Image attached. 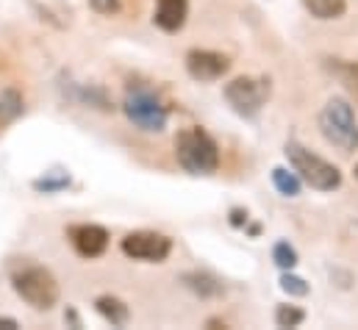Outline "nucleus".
<instances>
[{
	"label": "nucleus",
	"mask_w": 358,
	"mask_h": 330,
	"mask_svg": "<svg viewBox=\"0 0 358 330\" xmlns=\"http://www.w3.org/2000/svg\"><path fill=\"white\" fill-rule=\"evenodd\" d=\"M14 292L36 311H50L59 303V283L50 269L39 264H22L11 272Z\"/></svg>",
	"instance_id": "1"
},
{
	"label": "nucleus",
	"mask_w": 358,
	"mask_h": 330,
	"mask_svg": "<svg viewBox=\"0 0 358 330\" xmlns=\"http://www.w3.org/2000/svg\"><path fill=\"white\" fill-rule=\"evenodd\" d=\"M320 134L328 145L339 148L342 153L358 150V122L353 106L345 97H331L320 111Z\"/></svg>",
	"instance_id": "2"
},
{
	"label": "nucleus",
	"mask_w": 358,
	"mask_h": 330,
	"mask_svg": "<svg viewBox=\"0 0 358 330\" xmlns=\"http://www.w3.org/2000/svg\"><path fill=\"white\" fill-rule=\"evenodd\" d=\"M176 159L192 175H211L220 166V148L203 128H183L176 136Z\"/></svg>",
	"instance_id": "3"
},
{
	"label": "nucleus",
	"mask_w": 358,
	"mask_h": 330,
	"mask_svg": "<svg viewBox=\"0 0 358 330\" xmlns=\"http://www.w3.org/2000/svg\"><path fill=\"white\" fill-rule=\"evenodd\" d=\"M286 159H289L292 169L297 172V178L306 180L317 192H334L342 186L339 166H334L331 162H325L322 156L311 153L308 148H303L297 142H286Z\"/></svg>",
	"instance_id": "4"
},
{
	"label": "nucleus",
	"mask_w": 358,
	"mask_h": 330,
	"mask_svg": "<svg viewBox=\"0 0 358 330\" xmlns=\"http://www.w3.org/2000/svg\"><path fill=\"white\" fill-rule=\"evenodd\" d=\"M122 111L125 117L145 134H159L167 128V108L162 106V100L145 89V86H136V89H128L125 100H122Z\"/></svg>",
	"instance_id": "5"
},
{
	"label": "nucleus",
	"mask_w": 358,
	"mask_h": 330,
	"mask_svg": "<svg viewBox=\"0 0 358 330\" xmlns=\"http://www.w3.org/2000/svg\"><path fill=\"white\" fill-rule=\"evenodd\" d=\"M269 97V81L264 78H234L225 86V100L242 117H256Z\"/></svg>",
	"instance_id": "6"
},
{
	"label": "nucleus",
	"mask_w": 358,
	"mask_h": 330,
	"mask_svg": "<svg viewBox=\"0 0 358 330\" xmlns=\"http://www.w3.org/2000/svg\"><path fill=\"white\" fill-rule=\"evenodd\" d=\"M122 252L134 261H148V264H159L170 255L173 250V242L170 236L164 234H156V231H134L122 239Z\"/></svg>",
	"instance_id": "7"
},
{
	"label": "nucleus",
	"mask_w": 358,
	"mask_h": 330,
	"mask_svg": "<svg viewBox=\"0 0 358 330\" xmlns=\"http://www.w3.org/2000/svg\"><path fill=\"white\" fill-rule=\"evenodd\" d=\"M186 70H189V76L194 81H203V83L220 81L231 70V59L222 56V53H217V50H200V48H194V50L186 53Z\"/></svg>",
	"instance_id": "8"
},
{
	"label": "nucleus",
	"mask_w": 358,
	"mask_h": 330,
	"mask_svg": "<svg viewBox=\"0 0 358 330\" xmlns=\"http://www.w3.org/2000/svg\"><path fill=\"white\" fill-rule=\"evenodd\" d=\"M70 236V245L73 250L81 255V258H100L106 248H108V231L100 228V225H92V222H84V225H73L67 231Z\"/></svg>",
	"instance_id": "9"
},
{
	"label": "nucleus",
	"mask_w": 358,
	"mask_h": 330,
	"mask_svg": "<svg viewBox=\"0 0 358 330\" xmlns=\"http://www.w3.org/2000/svg\"><path fill=\"white\" fill-rule=\"evenodd\" d=\"M186 14H189V3L186 0H159L156 6V25L167 34H176L183 28L186 22Z\"/></svg>",
	"instance_id": "10"
},
{
	"label": "nucleus",
	"mask_w": 358,
	"mask_h": 330,
	"mask_svg": "<svg viewBox=\"0 0 358 330\" xmlns=\"http://www.w3.org/2000/svg\"><path fill=\"white\" fill-rule=\"evenodd\" d=\"M94 308H97V314H100L106 322H111L114 328H122V325H128V320H131V308H128L120 297H111V294L97 297V300H94Z\"/></svg>",
	"instance_id": "11"
},
{
	"label": "nucleus",
	"mask_w": 358,
	"mask_h": 330,
	"mask_svg": "<svg viewBox=\"0 0 358 330\" xmlns=\"http://www.w3.org/2000/svg\"><path fill=\"white\" fill-rule=\"evenodd\" d=\"M303 6L317 20H339L348 11V0H303Z\"/></svg>",
	"instance_id": "12"
},
{
	"label": "nucleus",
	"mask_w": 358,
	"mask_h": 330,
	"mask_svg": "<svg viewBox=\"0 0 358 330\" xmlns=\"http://www.w3.org/2000/svg\"><path fill=\"white\" fill-rule=\"evenodd\" d=\"M183 283L194 292V294H200V297H217L220 292H222V283H217L211 275H206V272H186L183 275Z\"/></svg>",
	"instance_id": "13"
},
{
	"label": "nucleus",
	"mask_w": 358,
	"mask_h": 330,
	"mask_svg": "<svg viewBox=\"0 0 358 330\" xmlns=\"http://www.w3.org/2000/svg\"><path fill=\"white\" fill-rule=\"evenodd\" d=\"M272 183H275V189H278L280 194H286V197H297V194H300V178H297V172H289V169H283V166H275V169H272Z\"/></svg>",
	"instance_id": "14"
},
{
	"label": "nucleus",
	"mask_w": 358,
	"mask_h": 330,
	"mask_svg": "<svg viewBox=\"0 0 358 330\" xmlns=\"http://www.w3.org/2000/svg\"><path fill=\"white\" fill-rule=\"evenodd\" d=\"M22 111V97L14 89H0V122L14 120Z\"/></svg>",
	"instance_id": "15"
},
{
	"label": "nucleus",
	"mask_w": 358,
	"mask_h": 330,
	"mask_svg": "<svg viewBox=\"0 0 358 330\" xmlns=\"http://www.w3.org/2000/svg\"><path fill=\"white\" fill-rule=\"evenodd\" d=\"M303 320H306V314H303V308H297V306H278V311H275L278 328H297Z\"/></svg>",
	"instance_id": "16"
},
{
	"label": "nucleus",
	"mask_w": 358,
	"mask_h": 330,
	"mask_svg": "<svg viewBox=\"0 0 358 330\" xmlns=\"http://www.w3.org/2000/svg\"><path fill=\"white\" fill-rule=\"evenodd\" d=\"M272 261L280 266V269H294L297 266V252L289 242H278L272 248Z\"/></svg>",
	"instance_id": "17"
},
{
	"label": "nucleus",
	"mask_w": 358,
	"mask_h": 330,
	"mask_svg": "<svg viewBox=\"0 0 358 330\" xmlns=\"http://www.w3.org/2000/svg\"><path fill=\"white\" fill-rule=\"evenodd\" d=\"M280 289L286 294H294V297H306L308 294V283L303 278H297V275H289V272L280 278Z\"/></svg>",
	"instance_id": "18"
},
{
	"label": "nucleus",
	"mask_w": 358,
	"mask_h": 330,
	"mask_svg": "<svg viewBox=\"0 0 358 330\" xmlns=\"http://www.w3.org/2000/svg\"><path fill=\"white\" fill-rule=\"evenodd\" d=\"M339 78H342V83H348V86H353V89H358V62H345V64H334L331 67Z\"/></svg>",
	"instance_id": "19"
},
{
	"label": "nucleus",
	"mask_w": 358,
	"mask_h": 330,
	"mask_svg": "<svg viewBox=\"0 0 358 330\" xmlns=\"http://www.w3.org/2000/svg\"><path fill=\"white\" fill-rule=\"evenodd\" d=\"M97 14H117L122 8V0H90Z\"/></svg>",
	"instance_id": "20"
},
{
	"label": "nucleus",
	"mask_w": 358,
	"mask_h": 330,
	"mask_svg": "<svg viewBox=\"0 0 358 330\" xmlns=\"http://www.w3.org/2000/svg\"><path fill=\"white\" fill-rule=\"evenodd\" d=\"M70 180L67 178H62V180H36L34 186L39 189V192H56V189H64Z\"/></svg>",
	"instance_id": "21"
},
{
	"label": "nucleus",
	"mask_w": 358,
	"mask_h": 330,
	"mask_svg": "<svg viewBox=\"0 0 358 330\" xmlns=\"http://www.w3.org/2000/svg\"><path fill=\"white\" fill-rule=\"evenodd\" d=\"M0 328L14 330V328H20V322H17V320H8V317H0Z\"/></svg>",
	"instance_id": "22"
},
{
	"label": "nucleus",
	"mask_w": 358,
	"mask_h": 330,
	"mask_svg": "<svg viewBox=\"0 0 358 330\" xmlns=\"http://www.w3.org/2000/svg\"><path fill=\"white\" fill-rule=\"evenodd\" d=\"M353 172H356V180H358V164H356V169H353Z\"/></svg>",
	"instance_id": "23"
}]
</instances>
